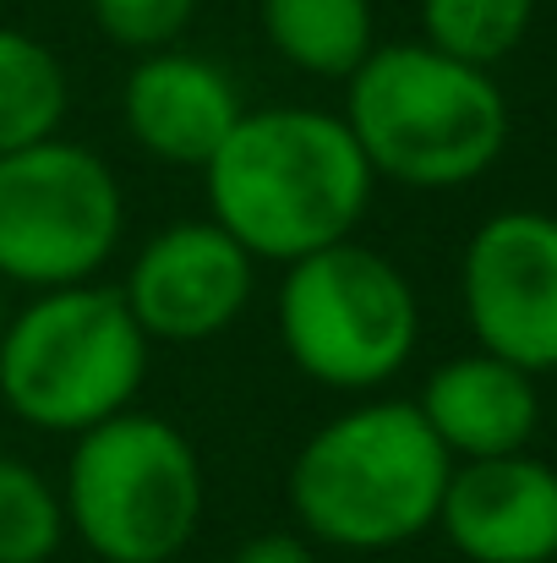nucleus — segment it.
I'll return each instance as SVG.
<instances>
[{
	"label": "nucleus",
	"mask_w": 557,
	"mask_h": 563,
	"mask_svg": "<svg viewBox=\"0 0 557 563\" xmlns=\"http://www.w3.org/2000/svg\"><path fill=\"white\" fill-rule=\"evenodd\" d=\"M367 154L345 115L318 104H263L235 121L202 165L208 219L224 224L257 263H296L350 241L371 208Z\"/></svg>",
	"instance_id": "1"
},
{
	"label": "nucleus",
	"mask_w": 557,
	"mask_h": 563,
	"mask_svg": "<svg viewBox=\"0 0 557 563\" xmlns=\"http://www.w3.org/2000/svg\"><path fill=\"white\" fill-rule=\"evenodd\" d=\"M448 471L454 460L415 399L361 394L296 449L285 498L307 542L388 553L437 526Z\"/></svg>",
	"instance_id": "2"
},
{
	"label": "nucleus",
	"mask_w": 557,
	"mask_h": 563,
	"mask_svg": "<svg viewBox=\"0 0 557 563\" xmlns=\"http://www.w3.org/2000/svg\"><path fill=\"white\" fill-rule=\"evenodd\" d=\"M345 126L371 176L410 191L481 181L509 148V99L487 66L415 44H377L345 77Z\"/></svg>",
	"instance_id": "3"
},
{
	"label": "nucleus",
	"mask_w": 557,
	"mask_h": 563,
	"mask_svg": "<svg viewBox=\"0 0 557 563\" xmlns=\"http://www.w3.org/2000/svg\"><path fill=\"white\" fill-rule=\"evenodd\" d=\"M154 340L132 318L121 285L38 290L0 334V399L16 421L77 438L137 405Z\"/></svg>",
	"instance_id": "4"
},
{
	"label": "nucleus",
	"mask_w": 557,
	"mask_h": 563,
	"mask_svg": "<svg viewBox=\"0 0 557 563\" xmlns=\"http://www.w3.org/2000/svg\"><path fill=\"white\" fill-rule=\"evenodd\" d=\"M60 504L99 563H176L202 526L208 476L176 421L132 405L71 438Z\"/></svg>",
	"instance_id": "5"
},
{
	"label": "nucleus",
	"mask_w": 557,
	"mask_h": 563,
	"mask_svg": "<svg viewBox=\"0 0 557 563\" xmlns=\"http://www.w3.org/2000/svg\"><path fill=\"white\" fill-rule=\"evenodd\" d=\"M274 329L296 373L318 388L377 394L415 356L421 301L393 257L350 235L285 263Z\"/></svg>",
	"instance_id": "6"
},
{
	"label": "nucleus",
	"mask_w": 557,
	"mask_h": 563,
	"mask_svg": "<svg viewBox=\"0 0 557 563\" xmlns=\"http://www.w3.org/2000/svg\"><path fill=\"white\" fill-rule=\"evenodd\" d=\"M126 191L104 154L55 137L0 154V279L22 290L88 285L121 252Z\"/></svg>",
	"instance_id": "7"
},
{
	"label": "nucleus",
	"mask_w": 557,
	"mask_h": 563,
	"mask_svg": "<svg viewBox=\"0 0 557 563\" xmlns=\"http://www.w3.org/2000/svg\"><path fill=\"white\" fill-rule=\"evenodd\" d=\"M465 323L481 351L557 373V219L542 208H503L476 224L459 257Z\"/></svg>",
	"instance_id": "8"
},
{
	"label": "nucleus",
	"mask_w": 557,
	"mask_h": 563,
	"mask_svg": "<svg viewBox=\"0 0 557 563\" xmlns=\"http://www.w3.org/2000/svg\"><path fill=\"white\" fill-rule=\"evenodd\" d=\"M257 290V257L213 219L148 235L126 268V307L154 345H202L224 334Z\"/></svg>",
	"instance_id": "9"
},
{
	"label": "nucleus",
	"mask_w": 557,
	"mask_h": 563,
	"mask_svg": "<svg viewBox=\"0 0 557 563\" xmlns=\"http://www.w3.org/2000/svg\"><path fill=\"white\" fill-rule=\"evenodd\" d=\"M437 531L470 563H553L557 559V471L536 454L454 460Z\"/></svg>",
	"instance_id": "10"
},
{
	"label": "nucleus",
	"mask_w": 557,
	"mask_h": 563,
	"mask_svg": "<svg viewBox=\"0 0 557 563\" xmlns=\"http://www.w3.org/2000/svg\"><path fill=\"white\" fill-rule=\"evenodd\" d=\"M121 115H126L132 143L148 159L202 170L219 154V143L235 132L246 104H241L235 77L219 60L170 44V49L137 55L121 88Z\"/></svg>",
	"instance_id": "11"
},
{
	"label": "nucleus",
	"mask_w": 557,
	"mask_h": 563,
	"mask_svg": "<svg viewBox=\"0 0 557 563\" xmlns=\"http://www.w3.org/2000/svg\"><path fill=\"white\" fill-rule=\"evenodd\" d=\"M415 410L426 416L448 460H492V454L531 449L542 427V388L536 373L476 345L470 356L443 362L421 383Z\"/></svg>",
	"instance_id": "12"
},
{
	"label": "nucleus",
	"mask_w": 557,
	"mask_h": 563,
	"mask_svg": "<svg viewBox=\"0 0 557 563\" xmlns=\"http://www.w3.org/2000/svg\"><path fill=\"white\" fill-rule=\"evenodd\" d=\"M274 55L307 77L345 82L377 49L371 0H257Z\"/></svg>",
	"instance_id": "13"
},
{
	"label": "nucleus",
	"mask_w": 557,
	"mask_h": 563,
	"mask_svg": "<svg viewBox=\"0 0 557 563\" xmlns=\"http://www.w3.org/2000/svg\"><path fill=\"white\" fill-rule=\"evenodd\" d=\"M66 121V71L22 27H0V154L55 137Z\"/></svg>",
	"instance_id": "14"
},
{
	"label": "nucleus",
	"mask_w": 557,
	"mask_h": 563,
	"mask_svg": "<svg viewBox=\"0 0 557 563\" xmlns=\"http://www.w3.org/2000/svg\"><path fill=\"white\" fill-rule=\"evenodd\" d=\"M531 22H536V0H421L426 44L487 71L525 44Z\"/></svg>",
	"instance_id": "15"
},
{
	"label": "nucleus",
	"mask_w": 557,
	"mask_h": 563,
	"mask_svg": "<svg viewBox=\"0 0 557 563\" xmlns=\"http://www.w3.org/2000/svg\"><path fill=\"white\" fill-rule=\"evenodd\" d=\"M66 537L60 487L33 460L0 449V563H49Z\"/></svg>",
	"instance_id": "16"
},
{
	"label": "nucleus",
	"mask_w": 557,
	"mask_h": 563,
	"mask_svg": "<svg viewBox=\"0 0 557 563\" xmlns=\"http://www.w3.org/2000/svg\"><path fill=\"white\" fill-rule=\"evenodd\" d=\"M88 5H93L99 33L132 55L170 49L197 16V0H88Z\"/></svg>",
	"instance_id": "17"
},
{
	"label": "nucleus",
	"mask_w": 557,
	"mask_h": 563,
	"mask_svg": "<svg viewBox=\"0 0 557 563\" xmlns=\"http://www.w3.org/2000/svg\"><path fill=\"white\" fill-rule=\"evenodd\" d=\"M230 563H318V542L301 531H257L230 553Z\"/></svg>",
	"instance_id": "18"
},
{
	"label": "nucleus",
	"mask_w": 557,
	"mask_h": 563,
	"mask_svg": "<svg viewBox=\"0 0 557 563\" xmlns=\"http://www.w3.org/2000/svg\"><path fill=\"white\" fill-rule=\"evenodd\" d=\"M5 290H11V285L0 279V334H5V318H11V307H5Z\"/></svg>",
	"instance_id": "19"
}]
</instances>
